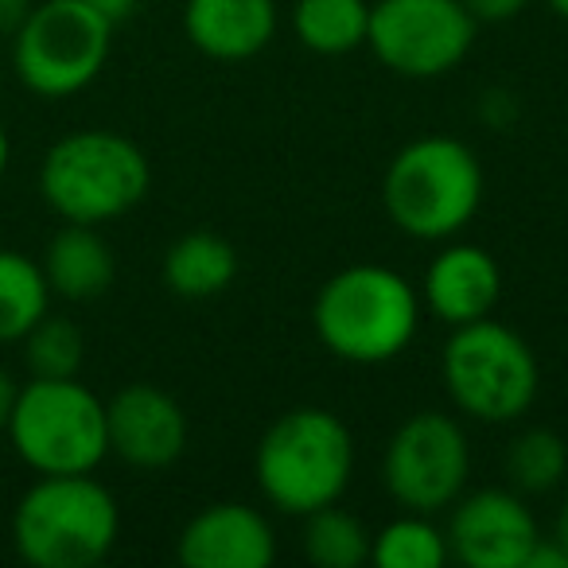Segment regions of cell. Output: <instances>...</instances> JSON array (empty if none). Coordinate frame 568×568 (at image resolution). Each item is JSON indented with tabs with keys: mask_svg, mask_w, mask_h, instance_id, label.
Segmentation results:
<instances>
[{
	"mask_svg": "<svg viewBox=\"0 0 568 568\" xmlns=\"http://www.w3.org/2000/svg\"><path fill=\"white\" fill-rule=\"evenodd\" d=\"M32 12V0H0V40H12Z\"/></svg>",
	"mask_w": 568,
	"mask_h": 568,
	"instance_id": "cell-27",
	"label": "cell"
},
{
	"mask_svg": "<svg viewBox=\"0 0 568 568\" xmlns=\"http://www.w3.org/2000/svg\"><path fill=\"white\" fill-rule=\"evenodd\" d=\"M51 308L43 265L20 250H0V343H20Z\"/></svg>",
	"mask_w": 568,
	"mask_h": 568,
	"instance_id": "cell-19",
	"label": "cell"
},
{
	"mask_svg": "<svg viewBox=\"0 0 568 568\" xmlns=\"http://www.w3.org/2000/svg\"><path fill=\"white\" fill-rule=\"evenodd\" d=\"M425 320L417 284L389 265L358 261L320 284L312 327L324 351L351 366H386L413 347Z\"/></svg>",
	"mask_w": 568,
	"mask_h": 568,
	"instance_id": "cell-1",
	"label": "cell"
},
{
	"mask_svg": "<svg viewBox=\"0 0 568 568\" xmlns=\"http://www.w3.org/2000/svg\"><path fill=\"white\" fill-rule=\"evenodd\" d=\"M526 568H568V549L552 534L549 537L541 534V541H537L534 552H529Z\"/></svg>",
	"mask_w": 568,
	"mask_h": 568,
	"instance_id": "cell-26",
	"label": "cell"
},
{
	"mask_svg": "<svg viewBox=\"0 0 568 568\" xmlns=\"http://www.w3.org/2000/svg\"><path fill=\"white\" fill-rule=\"evenodd\" d=\"M152 187V164L136 141L113 129H74L40 164V195L63 222L102 226L125 219Z\"/></svg>",
	"mask_w": 568,
	"mask_h": 568,
	"instance_id": "cell-5",
	"label": "cell"
},
{
	"mask_svg": "<svg viewBox=\"0 0 568 568\" xmlns=\"http://www.w3.org/2000/svg\"><path fill=\"white\" fill-rule=\"evenodd\" d=\"M281 12L276 0H187L183 36L206 59L245 63L276 40Z\"/></svg>",
	"mask_w": 568,
	"mask_h": 568,
	"instance_id": "cell-15",
	"label": "cell"
},
{
	"mask_svg": "<svg viewBox=\"0 0 568 568\" xmlns=\"http://www.w3.org/2000/svg\"><path fill=\"white\" fill-rule=\"evenodd\" d=\"M0 71H4V51H0Z\"/></svg>",
	"mask_w": 568,
	"mask_h": 568,
	"instance_id": "cell-33",
	"label": "cell"
},
{
	"mask_svg": "<svg viewBox=\"0 0 568 568\" xmlns=\"http://www.w3.org/2000/svg\"><path fill=\"white\" fill-rule=\"evenodd\" d=\"M420 304L444 327H459L495 312L503 296V268L495 253L475 242H440L420 281Z\"/></svg>",
	"mask_w": 568,
	"mask_h": 568,
	"instance_id": "cell-14",
	"label": "cell"
},
{
	"mask_svg": "<svg viewBox=\"0 0 568 568\" xmlns=\"http://www.w3.org/2000/svg\"><path fill=\"white\" fill-rule=\"evenodd\" d=\"M552 537H557V541L568 549V498L560 503V510H557V521H552Z\"/></svg>",
	"mask_w": 568,
	"mask_h": 568,
	"instance_id": "cell-30",
	"label": "cell"
},
{
	"mask_svg": "<svg viewBox=\"0 0 568 568\" xmlns=\"http://www.w3.org/2000/svg\"><path fill=\"white\" fill-rule=\"evenodd\" d=\"M503 471L518 495H549L568 475V440L545 425L521 428L506 448Z\"/></svg>",
	"mask_w": 568,
	"mask_h": 568,
	"instance_id": "cell-22",
	"label": "cell"
},
{
	"mask_svg": "<svg viewBox=\"0 0 568 568\" xmlns=\"http://www.w3.org/2000/svg\"><path fill=\"white\" fill-rule=\"evenodd\" d=\"M82 4H90L94 12H102L105 20H110L113 28L121 24V20H129L136 9H141V0H82Z\"/></svg>",
	"mask_w": 568,
	"mask_h": 568,
	"instance_id": "cell-28",
	"label": "cell"
},
{
	"mask_svg": "<svg viewBox=\"0 0 568 568\" xmlns=\"http://www.w3.org/2000/svg\"><path fill=\"white\" fill-rule=\"evenodd\" d=\"M448 560V537L444 526L433 521V514L402 510L378 534H371L374 568H444Z\"/></svg>",
	"mask_w": 568,
	"mask_h": 568,
	"instance_id": "cell-21",
	"label": "cell"
},
{
	"mask_svg": "<svg viewBox=\"0 0 568 568\" xmlns=\"http://www.w3.org/2000/svg\"><path fill=\"white\" fill-rule=\"evenodd\" d=\"M40 265L51 284V296L71 304H90L105 296L113 288V276H118L113 245L98 234V226H82V222H67L51 237Z\"/></svg>",
	"mask_w": 568,
	"mask_h": 568,
	"instance_id": "cell-16",
	"label": "cell"
},
{
	"mask_svg": "<svg viewBox=\"0 0 568 568\" xmlns=\"http://www.w3.org/2000/svg\"><path fill=\"white\" fill-rule=\"evenodd\" d=\"M475 113H479L483 125H490V129H510L514 121H518V98H514L506 87H490V90H483V98H479V105H475Z\"/></svg>",
	"mask_w": 568,
	"mask_h": 568,
	"instance_id": "cell-24",
	"label": "cell"
},
{
	"mask_svg": "<svg viewBox=\"0 0 568 568\" xmlns=\"http://www.w3.org/2000/svg\"><path fill=\"white\" fill-rule=\"evenodd\" d=\"M471 12L459 0H374L366 48L402 79H444L475 48Z\"/></svg>",
	"mask_w": 568,
	"mask_h": 568,
	"instance_id": "cell-10",
	"label": "cell"
},
{
	"mask_svg": "<svg viewBox=\"0 0 568 568\" xmlns=\"http://www.w3.org/2000/svg\"><path fill=\"white\" fill-rule=\"evenodd\" d=\"M113 48V24L82 0H43L12 36V71L36 98L82 94Z\"/></svg>",
	"mask_w": 568,
	"mask_h": 568,
	"instance_id": "cell-8",
	"label": "cell"
},
{
	"mask_svg": "<svg viewBox=\"0 0 568 568\" xmlns=\"http://www.w3.org/2000/svg\"><path fill=\"white\" fill-rule=\"evenodd\" d=\"M9 160H12V141H9V129L0 125V180L9 172Z\"/></svg>",
	"mask_w": 568,
	"mask_h": 568,
	"instance_id": "cell-31",
	"label": "cell"
},
{
	"mask_svg": "<svg viewBox=\"0 0 568 568\" xmlns=\"http://www.w3.org/2000/svg\"><path fill=\"white\" fill-rule=\"evenodd\" d=\"M301 549L316 568H363L371 565V529L358 514L343 510L339 503L304 514Z\"/></svg>",
	"mask_w": 568,
	"mask_h": 568,
	"instance_id": "cell-20",
	"label": "cell"
},
{
	"mask_svg": "<svg viewBox=\"0 0 568 568\" xmlns=\"http://www.w3.org/2000/svg\"><path fill=\"white\" fill-rule=\"evenodd\" d=\"M164 284L180 301H214L234 284L237 250L214 230H191L164 253Z\"/></svg>",
	"mask_w": 568,
	"mask_h": 568,
	"instance_id": "cell-17",
	"label": "cell"
},
{
	"mask_svg": "<svg viewBox=\"0 0 568 568\" xmlns=\"http://www.w3.org/2000/svg\"><path fill=\"white\" fill-rule=\"evenodd\" d=\"M545 4H549V9L557 12L560 20H568V0H545Z\"/></svg>",
	"mask_w": 568,
	"mask_h": 568,
	"instance_id": "cell-32",
	"label": "cell"
},
{
	"mask_svg": "<svg viewBox=\"0 0 568 568\" xmlns=\"http://www.w3.org/2000/svg\"><path fill=\"white\" fill-rule=\"evenodd\" d=\"M440 382L464 417L514 425L537 405L541 363L514 327L483 316L452 327L440 351Z\"/></svg>",
	"mask_w": 568,
	"mask_h": 568,
	"instance_id": "cell-6",
	"label": "cell"
},
{
	"mask_svg": "<svg viewBox=\"0 0 568 568\" xmlns=\"http://www.w3.org/2000/svg\"><path fill=\"white\" fill-rule=\"evenodd\" d=\"M444 514L448 557L464 568H526L534 545L541 541L537 514L514 487L464 490Z\"/></svg>",
	"mask_w": 568,
	"mask_h": 568,
	"instance_id": "cell-11",
	"label": "cell"
},
{
	"mask_svg": "<svg viewBox=\"0 0 568 568\" xmlns=\"http://www.w3.org/2000/svg\"><path fill=\"white\" fill-rule=\"evenodd\" d=\"M121 537V506L90 475H40L12 510V545L32 568H94Z\"/></svg>",
	"mask_w": 568,
	"mask_h": 568,
	"instance_id": "cell-4",
	"label": "cell"
},
{
	"mask_svg": "<svg viewBox=\"0 0 568 568\" xmlns=\"http://www.w3.org/2000/svg\"><path fill=\"white\" fill-rule=\"evenodd\" d=\"M4 433L36 475H90L110 456L105 402L79 378H32L20 386Z\"/></svg>",
	"mask_w": 568,
	"mask_h": 568,
	"instance_id": "cell-7",
	"label": "cell"
},
{
	"mask_svg": "<svg viewBox=\"0 0 568 568\" xmlns=\"http://www.w3.org/2000/svg\"><path fill=\"white\" fill-rule=\"evenodd\" d=\"M253 479L276 514L304 518L339 503L355 479V433L332 409L296 405L261 433Z\"/></svg>",
	"mask_w": 568,
	"mask_h": 568,
	"instance_id": "cell-2",
	"label": "cell"
},
{
	"mask_svg": "<svg viewBox=\"0 0 568 568\" xmlns=\"http://www.w3.org/2000/svg\"><path fill=\"white\" fill-rule=\"evenodd\" d=\"M467 12L475 17V24H506L518 20L534 0H459Z\"/></svg>",
	"mask_w": 568,
	"mask_h": 568,
	"instance_id": "cell-25",
	"label": "cell"
},
{
	"mask_svg": "<svg viewBox=\"0 0 568 568\" xmlns=\"http://www.w3.org/2000/svg\"><path fill=\"white\" fill-rule=\"evenodd\" d=\"M471 479V440L444 409H420L394 428L382 452V487L402 510L444 514Z\"/></svg>",
	"mask_w": 568,
	"mask_h": 568,
	"instance_id": "cell-9",
	"label": "cell"
},
{
	"mask_svg": "<svg viewBox=\"0 0 568 568\" xmlns=\"http://www.w3.org/2000/svg\"><path fill=\"white\" fill-rule=\"evenodd\" d=\"M483 164L471 144L428 133L409 141L382 175V206L413 242H452L483 206Z\"/></svg>",
	"mask_w": 568,
	"mask_h": 568,
	"instance_id": "cell-3",
	"label": "cell"
},
{
	"mask_svg": "<svg viewBox=\"0 0 568 568\" xmlns=\"http://www.w3.org/2000/svg\"><path fill=\"white\" fill-rule=\"evenodd\" d=\"M293 32L304 51L339 59L366 48L371 32V0H296Z\"/></svg>",
	"mask_w": 568,
	"mask_h": 568,
	"instance_id": "cell-18",
	"label": "cell"
},
{
	"mask_svg": "<svg viewBox=\"0 0 568 568\" xmlns=\"http://www.w3.org/2000/svg\"><path fill=\"white\" fill-rule=\"evenodd\" d=\"M20 343H24V366L32 378H79L87 339H82L74 320L48 312Z\"/></svg>",
	"mask_w": 568,
	"mask_h": 568,
	"instance_id": "cell-23",
	"label": "cell"
},
{
	"mask_svg": "<svg viewBox=\"0 0 568 568\" xmlns=\"http://www.w3.org/2000/svg\"><path fill=\"white\" fill-rule=\"evenodd\" d=\"M17 394H20V386H17V378H12L4 366H0V433L9 428V417H12V405H17Z\"/></svg>",
	"mask_w": 568,
	"mask_h": 568,
	"instance_id": "cell-29",
	"label": "cell"
},
{
	"mask_svg": "<svg viewBox=\"0 0 568 568\" xmlns=\"http://www.w3.org/2000/svg\"><path fill=\"white\" fill-rule=\"evenodd\" d=\"M175 557L183 568H268L276 560V529L250 503H211L180 529Z\"/></svg>",
	"mask_w": 568,
	"mask_h": 568,
	"instance_id": "cell-13",
	"label": "cell"
},
{
	"mask_svg": "<svg viewBox=\"0 0 568 568\" xmlns=\"http://www.w3.org/2000/svg\"><path fill=\"white\" fill-rule=\"evenodd\" d=\"M110 456L136 471H164L187 448V413L168 389L133 382L105 402Z\"/></svg>",
	"mask_w": 568,
	"mask_h": 568,
	"instance_id": "cell-12",
	"label": "cell"
}]
</instances>
